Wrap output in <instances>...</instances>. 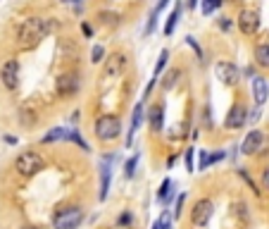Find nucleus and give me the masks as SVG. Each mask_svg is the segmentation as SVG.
<instances>
[{
  "label": "nucleus",
  "mask_w": 269,
  "mask_h": 229,
  "mask_svg": "<svg viewBox=\"0 0 269 229\" xmlns=\"http://www.w3.org/2000/svg\"><path fill=\"white\" fill-rule=\"evenodd\" d=\"M50 31H53V22L50 19H46V17H29V19H24L19 31H17V43H19V48L31 50V48H36Z\"/></svg>",
  "instance_id": "f257e3e1"
},
{
  "label": "nucleus",
  "mask_w": 269,
  "mask_h": 229,
  "mask_svg": "<svg viewBox=\"0 0 269 229\" xmlns=\"http://www.w3.org/2000/svg\"><path fill=\"white\" fill-rule=\"evenodd\" d=\"M93 132H96L98 141L110 143V141H115L122 134V117L119 115H100L93 122Z\"/></svg>",
  "instance_id": "f03ea898"
},
{
  "label": "nucleus",
  "mask_w": 269,
  "mask_h": 229,
  "mask_svg": "<svg viewBox=\"0 0 269 229\" xmlns=\"http://www.w3.org/2000/svg\"><path fill=\"white\" fill-rule=\"evenodd\" d=\"M81 222H83V208H79V205L60 208L53 215V229H79Z\"/></svg>",
  "instance_id": "7ed1b4c3"
},
{
  "label": "nucleus",
  "mask_w": 269,
  "mask_h": 229,
  "mask_svg": "<svg viewBox=\"0 0 269 229\" xmlns=\"http://www.w3.org/2000/svg\"><path fill=\"white\" fill-rule=\"evenodd\" d=\"M43 158L41 153L36 151H24L17 155V160H14V170L21 174V177H34V174H38L43 170Z\"/></svg>",
  "instance_id": "20e7f679"
},
{
  "label": "nucleus",
  "mask_w": 269,
  "mask_h": 229,
  "mask_svg": "<svg viewBox=\"0 0 269 229\" xmlns=\"http://www.w3.org/2000/svg\"><path fill=\"white\" fill-rule=\"evenodd\" d=\"M214 76H217V79H219L224 86H229V89H236V86L241 84V79H243V72L238 70V65H236V63L221 60V63L214 65Z\"/></svg>",
  "instance_id": "39448f33"
},
{
  "label": "nucleus",
  "mask_w": 269,
  "mask_h": 229,
  "mask_svg": "<svg viewBox=\"0 0 269 229\" xmlns=\"http://www.w3.org/2000/svg\"><path fill=\"white\" fill-rule=\"evenodd\" d=\"M81 89V74L79 72H62L55 76V91L62 98H72Z\"/></svg>",
  "instance_id": "423d86ee"
},
{
  "label": "nucleus",
  "mask_w": 269,
  "mask_h": 229,
  "mask_svg": "<svg viewBox=\"0 0 269 229\" xmlns=\"http://www.w3.org/2000/svg\"><path fill=\"white\" fill-rule=\"evenodd\" d=\"M212 213H214V203L210 198H200V201L193 203V208H191V222L193 227H207L210 220H212Z\"/></svg>",
  "instance_id": "0eeeda50"
},
{
  "label": "nucleus",
  "mask_w": 269,
  "mask_h": 229,
  "mask_svg": "<svg viewBox=\"0 0 269 229\" xmlns=\"http://www.w3.org/2000/svg\"><path fill=\"white\" fill-rule=\"evenodd\" d=\"M238 29H241L243 36H253L257 34V29H260V12L253 10V7H243L241 12H238V19H236Z\"/></svg>",
  "instance_id": "6e6552de"
},
{
  "label": "nucleus",
  "mask_w": 269,
  "mask_h": 229,
  "mask_svg": "<svg viewBox=\"0 0 269 229\" xmlns=\"http://www.w3.org/2000/svg\"><path fill=\"white\" fill-rule=\"evenodd\" d=\"M112 162H117V153H110L100 160V194L98 198L105 201L107 198V191H110V179H112Z\"/></svg>",
  "instance_id": "1a4fd4ad"
},
{
  "label": "nucleus",
  "mask_w": 269,
  "mask_h": 229,
  "mask_svg": "<svg viewBox=\"0 0 269 229\" xmlns=\"http://www.w3.org/2000/svg\"><path fill=\"white\" fill-rule=\"evenodd\" d=\"M248 124V110L243 103H234L229 108L227 117H224V127L227 129H241V127Z\"/></svg>",
  "instance_id": "9d476101"
},
{
  "label": "nucleus",
  "mask_w": 269,
  "mask_h": 229,
  "mask_svg": "<svg viewBox=\"0 0 269 229\" xmlns=\"http://www.w3.org/2000/svg\"><path fill=\"white\" fill-rule=\"evenodd\" d=\"M0 81L7 91H14L19 86V63L17 60H7L0 70Z\"/></svg>",
  "instance_id": "9b49d317"
},
{
  "label": "nucleus",
  "mask_w": 269,
  "mask_h": 229,
  "mask_svg": "<svg viewBox=\"0 0 269 229\" xmlns=\"http://www.w3.org/2000/svg\"><path fill=\"white\" fill-rule=\"evenodd\" d=\"M262 143H264V134L260 132V129H253V132L245 134V139H243V143H241V153L243 155H257L260 148H262Z\"/></svg>",
  "instance_id": "f8f14e48"
},
{
  "label": "nucleus",
  "mask_w": 269,
  "mask_h": 229,
  "mask_svg": "<svg viewBox=\"0 0 269 229\" xmlns=\"http://www.w3.org/2000/svg\"><path fill=\"white\" fill-rule=\"evenodd\" d=\"M126 67V55L124 53H112L103 65V76H119Z\"/></svg>",
  "instance_id": "ddd939ff"
},
{
  "label": "nucleus",
  "mask_w": 269,
  "mask_h": 229,
  "mask_svg": "<svg viewBox=\"0 0 269 229\" xmlns=\"http://www.w3.org/2000/svg\"><path fill=\"white\" fill-rule=\"evenodd\" d=\"M145 117H148V124H150V132L152 134H160V132H162V127H165V105L155 103L150 110H148V115H145Z\"/></svg>",
  "instance_id": "4468645a"
},
{
  "label": "nucleus",
  "mask_w": 269,
  "mask_h": 229,
  "mask_svg": "<svg viewBox=\"0 0 269 229\" xmlns=\"http://www.w3.org/2000/svg\"><path fill=\"white\" fill-rule=\"evenodd\" d=\"M267 98H269V84L264 76L257 74L255 79H253V100H255V105L260 108V105L267 103Z\"/></svg>",
  "instance_id": "2eb2a0df"
},
{
  "label": "nucleus",
  "mask_w": 269,
  "mask_h": 229,
  "mask_svg": "<svg viewBox=\"0 0 269 229\" xmlns=\"http://www.w3.org/2000/svg\"><path fill=\"white\" fill-rule=\"evenodd\" d=\"M143 117H145V105H143V100H141V103L133 105V112H131V127H129V139H126V146L129 148L133 146V134L138 132V127H141Z\"/></svg>",
  "instance_id": "dca6fc26"
},
{
  "label": "nucleus",
  "mask_w": 269,
  "mask_h": 229,
  "mask_svg": "<svg viewBox=\"0 0 269 229\" xmlns=\"http://www.w3.org/2000/svg\"><path fill=\"white\" fill-rule=\"evenodd\" d=\"M181 12H184V3L179 0V3L174 5V10L169 12V17H167V24H165V36H172L174 31H176V24H179Z\"/></svg>",
  "instance_id": "f3484780"
},
{
  "label": "nucleus",
  "mask_w": 269,
  "mask_h": 229,
  "mask_svg": "<svg viewBox=\"0 0 269 229\" xmlns=\"http://www.w3.org/2000/svg\"><path fill=\"white\" fill-rule=\"evenodd\" d=\"M255 57V65L257 67H262V70H269V43H260L253 53Z\"/></svg>",
  "instance_id": "a211bd4d"
},
{
  "label": "nucleus",
  "mask_w": 269,
  "mask_h": 229,
  "mask_svg": "<svg viewBox=\"0 0 269 229\" xmlns=\"http://www.w3.org/2000/svg\"><path fill=\"white\" fill-rule=\"evenodd\" d=\"M224 155H227L224 151H214L212 155H210L207 151H200V165H198V170H207L210 165H214V162L224 160Z\"/></svg>",
  "instance_id": "6ab92c4d"
},
{
  "label": "nucleus",
  "mask_w": 269,
  "mask_h": 229,
  "mask_svg": "<svg viewBox=\"0 0 269 229\" xmlns=\"http://www.w3.org/2000/svg\"><path fill=\"white\" fill-rule=\"evenodd\" d=\"M67 134L69 129H64V127H53L46 136L41 139V143H55V141H67Z\"/></svg>",
  "instance_id": "aec40b11"
},
{
  "label": "nucleus",
  "mask_w": 269,
  "mask_h": 229,
  "mask_svg": "<svg viewBox=\"0 0 269 229\" xmlns=\"http://www.w3.org/2000/svg\"><path fill=\"white\" fill-rule=\"evenodd\" d=\"M67 141H72V143H76V146L81 148V151H86L88 153L91 151V146L83 141V136H81V132L79 129H69V134H67Z\"/></svg>",
  "instance_id": "412c9836"
},
{
  "label": "nucleus",
  "mask_w": 269,
  "mask_h": 229,
  "mask_svg": "<svg viewBox=\"0 0 269 229\" xmlns=\"http://www.w3.org/2000/svg\"><path fill=\"white\" fill-rule=\"evenodd\" d=\"M167 60H169V50L162 48L160 50V57H158V65H155V72H152V79H158V76L162 74V70L167 67Z\"/></svg>",
  "instance_id": "4be33fe9"
},
{
  "label": "nucleus",
  "mask_w": 269,
  "mask_h": 229,
  "mask_svg": "<svg viewBox=\"0 0 269 229\" xmlns=\"http://www.w3.org/2000/svg\"><path fill=\"white\" fill-rule=\"evenodd\" d=\"M179 74H181V70H169L167 72V79L162 81V91H172L174 86H176V81H179Z\"/></svg>",
  "instance_id": "5701e85b"
},
{
  "label": "nucleus",
  "mask_w": 269,
  "mask_h": 229,
  "mask_svg": "<svg viewBox=\"0 0 269 229\" xmlns=\"http://www.w3.org/2000/svg\"><path fill=\"white\" fill-rule=\"evenodd\" d=\"M203 3V14L205 17H210L212 12H217L221 5H224V0H200Z\"/></svg>",
  "instance_id": "b1692460"
},
{
  "label": "nucleus",
  "mask_w": 269,
  "mask_h": 229,
  "mask_svg": "<svg viewBox=\"0 0 269 229\" xmlns=\"http://www.w3.org/2000/svg\"><path fill=\"white\" fill-rule=\"evenodd\" d=\"M193 158H195V148H193V146L186 148V151H184V165H186V172H188V174H193V172H195Z\"/></svg>",
  "instance_id": "393cba45"
},
{
  "label": "nucleus",
  "mask_w": 269,
  "mask_h": 229,
  "mask_svg": "<svg viewBox=\"0 0 269 229\" xmlns=\"http://www.w3.org/2000/svg\"><path fill=\"white\" fill-rule=\"evenodd\" d=\"M138 153H133V158L126 160V165H124V177L126 179H133V174H136V167H138Z\"/></svg>",
  "instance_id": "a878e982"
},
{
  "label": "nucleus",
  "mask_w": 269,
  "mask_h": 229,
  "mask_svg": "<svg viewBox=\"0 0 269 229\" xmlns=\"http://www.w3.org/2000/svg\"><path fill=\"white\" fill-rule=\"evenodd\" d=\"M91 63L98 65V63H105V48L100 43H96L93 48H91Z\"/></svg>",
  "instance_id": "bb28decb"
},
{
  "label": "nucleus",
  "mask_w": 269,
  "mask_h": 229,
  "mask_svg": "<svg viewBox=\"0 0 269 229\" xmlns=\"http://www.w3.org/2000/svg\"><path fill=\"white\" fill-rule=\"evenodd\" d=\"M174 186V181L172 179H165L162 181V186H160V191H158V201L165 205V201H167V196H169V189Z\"/></svg>",
  "instance_id": "cd10ccee"
},
{
  "label": "nucleus",
  "mask_w": 269,
  "mask_h": 229,
  "mask_svg": "<svg viewBox=\"0 0 269 229\" xmlns=\"http://www.w3.org/2000/svg\"><path fill=\"white\" fill-rule=\"evenodd\" d=\"M98 17H100V24H105V27H112V24H117L119 22L117 12H100Z\"/></svg>",
  "instance_id": "c85d7f7f"
},
{
  "label": "nucleus",
  "mask_w": 269,
  "mask_h": 229,
  "mask_svg": "<svg viewBox=\"0 0 269 229\" xmlns=\"http://www.w3.org/2000/svg\"><path fill=\"white\" fill-rule=\"evenodd\" d=\"M155 27H158V12L152 10L150 17H148V24H145V36H150L155 31Z\"/></svg>",
  "instance_id": "c756f323"
},
{
  "label": "nucleus",
  "mask_w": 269,
  "mask_h": 229,
  "mask_svg": "<svg viewBox=\"0 0 269 229\" xmlns=\"http://www.w3.org/2000/svg\"><path fill=\"white\" fill-rule=\"evenodd\" d=\"M186 46H191V48L195 50V57L203 63V50H200V46H198V41H195L193 36H186Z\"/></svg>",
  "instance_id": "7c9ffc66"
},
{
  "label": "nucleus",
  "mask_w": 269,
  "mask_h": 229,
  "mask_svg": "<svg viewBox=\"0 0 269 229\" xmlns=\"http://www.w3.org/2000/svg\"><path fill=\"white\" fill-rule=\"evenodd\" d=\"M217 27H219L221 31L227 34V31H231V27H234V22L229 19V17H219V19H217Z\"/></svg>",
  "instance_id": "2f4dec72"
},
{
  "label": "nucleus",
  "mask_w": 269,
  "mask_h": 229,
  "mask_svg": "<svg viewBox=\"0 0 269 229\" xmlns=\"http://www.w3.org/2000/svg\"><path fill=\"white\" fill-rule=\"evenodd\" d=\"M184 201H186V194H179V198H176V210H174V217H181V213H184Z\"/></svg>",
  "instance_id": "473e14b6"
},
{
  "label": "nucleus",
  "mask_w": 269,
  "mask_h": 229,
  "mask_svg": "<svg viewBox=\"0 0 269 229\" xmlns=\"http://www.w3.org/2000/svg\"><path fill=\"white\" fill-rule=\"evenodd\" d=\"M260 117H262V112H260V108H255V110L248 112V124H255V122H260Z\"/></svg>",
  "instance_id": "72a5a7b5"
},
{
  "label": "nucleus",
  "mask_w": 269,
  "mask_h": 229,
  "mask_svg": "<svg viewBox=\"0 0 269 229\" xmlns=\"http://www.w3.org/2000/svg\"><path fill=\"white\" fill-rule=\"evenodd\" d=\"M131 222H133L131 213H122V217L117 220V224H119V227H126V224H131Z\"/></svg>",
  "instance_id": "f704fd0d"
},
{
  "label": "nucleus",
  "mask_w": 269,
  "mask_h": 229,
  "mask_svg": "<svg viewBox=\"0 0 269 229\" xmlns=\"http://www.w3.org/2000/svg\"><path fill=\"white\" fill-rule=\"evenodd\" d=\"M155 84H158V79H152L148 86H145V91H143V100H148V98L152 96V89H155Z\"/></svg>",
  "instance_id": "c9c22d12"
},
{
  "label": "nucleus",
  "mask_w": 269,
  "mask_h": 229,
  "mask_svg": "<svg viewBox=\"0 0 269 229\" xmlns=\"http://www.w3.org/2000/svg\"><path fill=\"white\" fill-rule=\"evenodd\" d=\"M203 119H205V124L212 127V108H210V105H207L205 112H203Z\"/></svg>",
  "instance_id": "e433bc0d"
},
{
  "label": "nucleus",
  "mask_w": 269,
  "mask_h": 229,
  "mask_svg": "<svg viewBox=\"0 0 269 229\" xmlns=\"http://www.w3.org/2000/svg\"><path fill=\"white\" fill-rule=\"evenodd\" d=\"M262 186H264V191H269V165L262 170Z\"/></svg>",
  "instance_id": "4c0bfd02"
},
{
  "label": "nucleus",
  "mask_w": 269,
  "mask_h": 229,
  "mask_svg": "<svg viewBox=\"0 0 269 229\" xmlns=\"http://www.w3.org/2000/svg\"><path fill=\"white\" fill-rule=\"evenodd\" d=\"M81 31H83V36H86V38H91V36H93V29H91L88 22H83V24H81Z\"/></svg>",
  "instance_id": "58836bf2"
},
{
  "label": "nucleus",
  "mask_w": 269,
  "mask_h": 229,
  "mask_svg": "<svg viewBox=\"0 0 269 229\" xmlns=\"http://www.w3.org/2000/svg\"><path fill=\"white\" fill-rule=\"evenodd\" d=\"M198 3H200V0H184V7H186V10H191V12H193L195 7H198Z\"/></svg>",
  "instance_id": "ea45409f"
},
{
  "label": "nucleus",
  "mask_w": 269,
  "mask_h": 229,
  "mask_svg": "<svg viewBox=\"0 0 269 229\" xmlns=\"http://www.w3.org/2000/svg\"><path fill=\"white\" fill-rule=\"evenodd\" d=\"M241 72H243V76H248V79H255V76H257L255 67H245V70H241Z\"/></svg>",
  "instance_id": "a19ab883"
},
{
  "label": "nucleus",
  "mask_w": 269,
  "mask_h": 229,
  "mask_svg": "<svg viewBox=\"0 0 269 229\" xmlns=\"http://www.w3.org/2000/svg\"><path fill=\"white\" fill-rule=\"evenodd\" d=\"M176 160H179V158H176V155H169V158H167V167L172 170V167L176 165Z\"/></svg>",
  "instance_id": "79ce46f5"
},
{
  "label": "nucleus",
  "mask_w": 269,
  "mask_h": 229,
  "mask_svg": "<svg viewBox=\"0 0 269 229\" xmlns=\"http://www.w3.org/2000/svg\"><path fill=\"white\" fill-rule=\"evenodd\" d=\"M167 3H169V0H158V5H155V12H160V10H165V7H167Z\"/></svg>",
  "instance_id": "37998d69"
},
{
  "label": "nucleus",
  "mask_w": 269,
  "mask_h": 229,
  "mask_svg": "<svg viewBox=\"0 0 269 229\" xmlns=\"http://www.w3.org/2000/svg\"><path fill=\"white\" fill-rule=\"evenodd\" d=\"M79 117H81V112H79V110H74L72 115H69V119H72V122H79Z\"/></svg>",
  "instance_id": "c03bdc74"
},
{
  "label": "nucleus",
  "mask_w": 269,
  "mask_h": 229,
  "mask_svg": "<svg viewBox=\"0 0 269 229\" xmlns=\"http://www.w3.org/2000/svg\"><path fill=\"white\" fill-rule=\"evenodd\" d=\"M5 143H10V146H14V143H17V136H5Z\"/></svg>",
  "instance_id": "a18cd8bd"
},
{
  "label": "nucleus",
  "mask_w": 269,
  "mask_h": 229,
  "mask_svg": "<svg viewBox=\"0 0 269 229\" xmlns=\"http://www.w3.org/2000/svg\"><path fill=\"white\" fill-rule=\"evenodd\" d=\"M62 3H67V5H79L81 0H62Z\"/></svg>",
  "instance_id": "49530a36"
},
{
  "label": "nucleus",
  "mask_w": 269,
  "mask_h": 229,
  "mask_svg": "<svg viewBox=\"0 0 269 229\" xmlns=\"http://www.w3.org/2000/svg\"><path fill=\"white\" fill-rule=\"evenodd\" d=\"M21 229H41V227H34V224H24Z\"/></svg>",
  "instance_id": "de8ad7c7"
},
{
  "label": "nucleus",
  "mask_w": 269,
  "mask_h": 229,
  "mask_svg": "<svg viewBox=\"0 0 269 229\" xmlns=\"http://www.w3.org/2000/svg\"><path fill=\"white\" fill-rule=\"evenodd\" d=\"M152 229H160V220H158V222H155V224H152Z\"/></svg>",
  "instance_id": "09e8293b"
},
{
  "label": "nucleus",
  "mask_w": 269,
  "mask_h": 229,
  "mask_svg": "<svg viewBox=\"0 0 269 229\" xmlns=\"http://www.w3.org/2000/svg\"><path fill=\"white\" fill-rule=\"evenodd\" d=\"M224 3H236V0H224Z\"/></svg>",
  "instance_id": "8fccbe9b"
}]
</instances>
